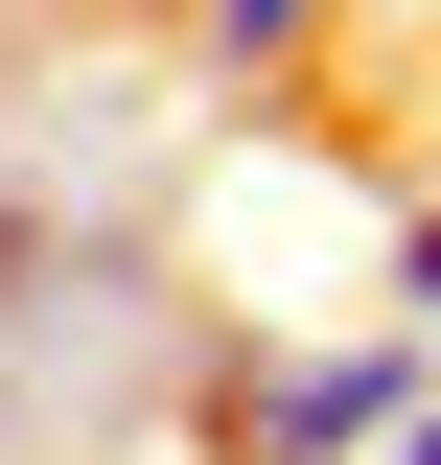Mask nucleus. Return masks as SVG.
<instances>
[{
  "mask_svg": "<svg viewBox=\"0 0 441 465\" xmlns=\"http://www.w3.org/2000/svg\"><path fill=\"white\" fill-rule=\"evenodd\" d=\"M395 302H418V326H441V210H418V232H395Z\"/></svg>",
  "mask_w": 441,
  "mask_h": 465,
  "instance_id": "7ed1b4c3",
  "label": "nucleus"
},
{
  "mask_svg": "<svg viewBox=\"0 0 441 465\" xmlns=\"http://www.w3.org/2000/svg\"><path fill=\"white\" fill-rule=\"evenodd\" d=\"M418 396H441L418 326H395V349H326V372H256V396H232V465H395Z\"/></svg>",
  "mask_w": 441,
  "mask_h": 465,
  "instance_id": "f257e3e1",
  "label": "nucleus"
},
{
  "mask_svg": "<svg viewBox=\"0 0 441 465\" xmlns=\"http://www.w3.org/2000/svg\"><path fill=\"white\" fill-rule=\"evenodd\" d=\"M186 24H210L232 94H302V70H326V0H186Z\"/></svg>",
  "mask_w": 441,
  "mask_h": 465,
  "instance_id": "f03ea898",
  "label": "nucleus"
}]
</instances>
